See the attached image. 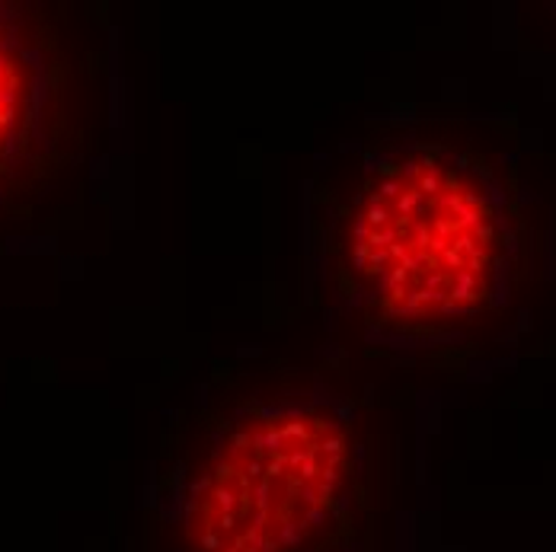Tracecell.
<instances>
[{"label":"cell","instance_id":"7a4b0ae2","mask_svg":"<svg viewBox=\"0 0 556 552\" xmlns=\"http://www.w3.org/2000/svg\"><path fill=\"white\" fill-rule=\"evenodd\" d=\"M349 435L333 409L273 402L215 441L186 501L199 552H301L345 511Z\"/></svg>","mask_w":556,"mask_h":552},{"label":"cell","instance_id":"6da1fadb","mask_svg":"<svg viewBox=\"0 0 556 552\" xmlns=\"http://www.w3.org/2000/svg\"><path fill=\"white\" fill-rule=\"evenodd\" d=\"M500 221L467 166L439 151L390 154L365 176L342 233V266L388 320H445L490 297Z\"/></svg>","mask_w":556,"mask_h":552},{"label":"cell","instance_id":"3957f363","mask_svg":"<svg viewBox=\"0 0 556 552\" xmlns=\"http://www.w3.org/2000/svg\"><path fill=\"white\" fill-rule=\"evenodd\" d=\"M49 100V64L20 13L0 7V172L33 144Z\"/></svg>","mask_w":556,"mask_h":552}]
</instances>
